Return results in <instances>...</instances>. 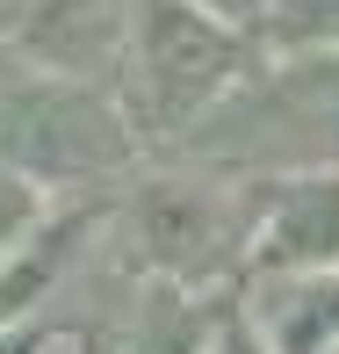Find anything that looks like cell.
I'll return each mask as SVG.
<instances>
[{"label":"cell","mask_w":339,"mask_h":354,"mask_svg":"<svg viewBox=\"0 0 339 354\" xmlns=\"http://www.w3.org/2000/svg\"><path fill=\"white\" fill-rule=\"evenodd\" d=\"M0 152L14 159V174H87L123 159V131L94 94L51 73H22L0 80Z\"/></svg>","instance_id":"1"},{"label":"cell","mask_w":339,"mask_h":354,"mask_svg":"<svg viewBox=\"0 0 339 354\" xmlns=\"http://www.w3.org/2000/svg\"><path fill=\"white\" fill-rule=\"evenodd\" d=\"M231 37L195 0H144L137 8V87L152 116H188L231 80Z\"/></svg>","instance_id":"2"},{"label":"cell","mask_w":339,"mask_h":354,"mask_svg":"<svg viewBox=\"0 0 339 354\" xmlns=\"http://www.w3.org/2000/svg\"><path fill=\"white\" fill-rule=\"evenodd\" d=\"M144 239H152V261L173 268V275H202L209 261H217V203L202 196V188H159L152 203H144Z\"/></svg>","instance_id":"3"},{"label":"cell","mask_w":339,"mask_h":354,"mask_svg":"<svg viewBox=\"0 0 339 354\" xmlns=\"http://www.w3.org/2000/svg\"><path fill=\"white\" fill-rule=\"evenodd\" d=\"M253 333L274 354H332L339 340V282H282L253 304Z\"/></svg>","instance_id":"4"},{"label":"cell","mask_w":339,"mask_h":354,"mask_svg":"<svg viewBox=\"0 0 339 354\" xmlns=\"http://www.w3.org/2000/svg\"><path fill=\"white\" fill-rule=\"evenodd\" d=\"M325 253H339V188H289L282 203H274L267 217V261H289V268H311L325 261Z\"/></svg>","instance_id":"5"},{"label":"cell","mask_w":339,"mask_h":354,"mask_svg":"<svg viewBox=\"0 0 339 354\" xmlns=\"http://www.w3.org/2000/svg\"><path fill=\"white\" fill-rule=\"evenodd\" d=\"M274 29L289 44H339V0H274Z\"/></svg>","instance_id":"6"},{"label":"cell","mask_w":339,"mask_h":354,"mask_svg":"<svg viewBox=\"0 0 339 354\" xmlns=\"http://www.w3.org/2000/svg\"><path fill=\"white\" fill-rule=\"evenodd\" d=\"M29 210H37V196H29V181L22 174H8L0 167V261L14 253V239L29 232Z\"/></svg>","instance_id":"7"},{"label":"cell","mask_w":339,"mask_h":354,"mask_svg":"<svg viewBox=\"0 0 339 354\" xmlns=\"http://www.w3.org/2000/svg\"><path fill=\"white\" fill-rule=\"evenodd\" d=\"M209 354H260V340H253L246 326H231V333H217V340H209Z\"/></svg>","instance_id":"8"},{"label":"cell","mask_w":339,"mask_h":354,"mask_svg":"<svg viewBox=\"0 0 339 354\" xmlns=\"http://www.w3.org/2000/svg\"><path fill=\"white\" fill-rule=\"evenodd\" d=\"M202 15H246V8H260V0H195Z\"/></svg>","instance_id":"9"},{"label":"cell","mask_w":339,"mask_h":354,"mask_svg":"<svg viewBox=\"0 0 339 354\" xmlns=\"http://www.w3.org/2000/svg\"><path fill=\"white\" fill-rule=\"evenodd\" d=\"M0 354H37V340L29 333H0Z\"/></svg>","instance_id":"10"},{"label":"cell","mask_w":339,"mask_h":354,"mask_svg":"<svg viewBox=\"0 0 339 354\" xmlns=\"http://www.w3.org/2000/svg\"><path fill=\"white\" fill-rule=\"evenodd\" d=\"M51 354H66V347H51Z\"/></svg>","instance_id":"11"}]
</instances>
